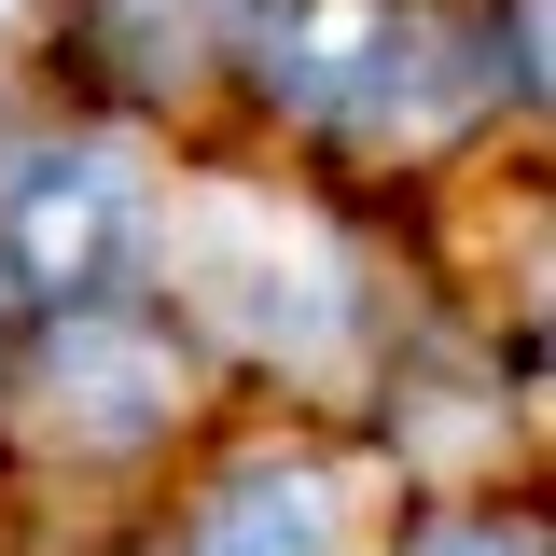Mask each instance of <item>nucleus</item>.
I'll return each mask as SVG.
<instances>
[{
    "label": "nucleus",
    "mask_w": 556,
    "mask_h": 556,
    "mask_svg": "<svg viewBox=\"0 0 556 556\" xmlns=\"http://www.w3.org/2000/svg\"><path fill=\"white\" fill-rule=\"evenodd\" d=\"M139 223H153V195L112 139H42V153L0 167V265L42 306H98L139 265Z\"/></svg>",
    "instance_id": "obj_1"
},
{
    "label": "nucleus",
    "mask_w": 556,
    "mask_h": 556,
    "mask_svg": "<svg viewBox=\"0 0 556 556\" xmlns=\"http://www.w3.org/2000/svg\"><path fill=\"white\" fill-rule=\"evenodd\" d=\"M195 292H208L251 348H278V362H320V348L348 334L334 251H320L306 223L251 208V195H208V208H195Z\"/></svg>",
    "instance_id": "obj_2"
},
{
    "label": "nucleus",
    "mask_w": 556,
    "mask_h": 556,
    "mask_svg": "<svg viewBox=\"0 0 556 556\" xmlns=\"http://www.w3.org/2000/svg\"><path fill=\"white\" fill-rule=\"evenodd\" d=\"M181 417V348L153 334L139 306H56V348H42V431L56 445H153Z\"/></svg>",
    "instance_id": "obj_3"
},
{
    "label": "nucleus",
    "mask_w": 556,
    "mask_h": 556,
    "mask_svg": "<svg viewBox=\"0 0 556 556\" xmlns=\"http://www.w3.org/2000/svg\"><path fill=\"white\" fill-rule=\"evenodd\" d=\"M278 112H320V126H390L404 112V14L390 0H292L265 42Z\"/></svg>",
    "instance_id": "obj_4"
},
{
    "label": "nucleus",
    "mask_w": 556,
    "mask_h": 556,
    "mask_svg": "<svg viewBox=\"0 0 556 556\" xmlns=\"http://www.w3.org/2000/svg\"><path fill=\"white\" fill-rule=\"evenodd\" d=\"M181 556H348V501L306 459H265V473H223L195 501Z\"/></svg>",
    "instance_id": "obj_5"
},
{
    "label": "nucleus",
    "mask_w": 556,
    "mask_h": 556,
    "mask_svg": "<svg viewBox=\"0 0 556 556\" xmlns=\"http://www.w3.org/2000/svg\"><path fill=\"white\" fill-rule=\"evenodd\" d=\"M417 556H543V529H486V515H473V529H431Z\"/></svg>",
    "instance_id": "obj_6"
},
{
    "label": "nucleus",
    "mask_w": 556,
    "mask_h": 556,
    "mask_svg": "<svg viewBox=\"0 0 556 556\" xmlns=\"http://www.w3.org/2000/svg\"><path fill=\"white\" fill-rule=\"evenodd\" d=\"M0 14H14V0H0Z\"/></svg>",
    "instance_id": "obj_7"
}]
</instances>
